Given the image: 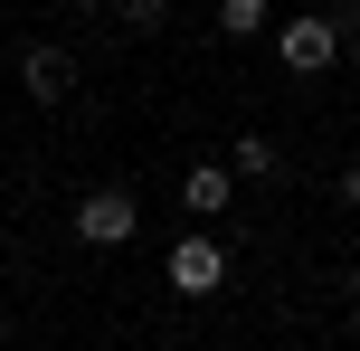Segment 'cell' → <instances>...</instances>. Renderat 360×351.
<instances>
[{"label":"cell","mask_w":360,"mask_h":351,"mask_svg":"<svg viewBox=\"0 0 360 351\" xmlns=\"http://www.w3.org/2000/svg\"><path fill=\"white\" fill-rule=\"evenodd\" d=\"M19 76H29V95H38V105H67L76 57H67V48H29V57H19Z\"/></svg>","instance_id":"277c9868"},{"label":"cell","mask_w":360,"mask_h":351,"mask_svg":"<svg viewBox=\"0 0 360 351\" xmlns=\"http://www.w3.org/2000/svg\"><path fill=\"white\" fill-rule=\"evenodd\" d=\"M266 29V0H218V38H256Z\"/></svg>","instance_id":"8992f818"},{"label":"cell","mask_w":360,"mask_h":351,"mask_svg":"<svg viewBox=\"0 0 360 351\" xmlns=\"http://www.w3.org/2000/svg\"><path fill=\"white\" fill-rule=\"evenodd\" d=\"M351 333H360V295H351Z\"/></svg>","instance_id":"30bf717a"},{"label":"cell","mask_w":360,"mask_h":351,"mask_svg":"<svg viewBox=\"0 0 360 351\" xmlns=\"http://www.w3.org/2000/svg\"><path fill=\"white\" fill-rule=\"evenodd\" d=\"M332 57H342V29H332V10H313V19H285V67H294V76H323Z\"/></svg>","instance_id":"7a4b0ae2"},{"label":"cell","mask_w":360,"mask_h":351,"mask_svg":"<svg viewBox=\"0 0 360 351\" xmlns=\"http://www.w3.org/2000/svg\"><path fill=\"white\" fill-rule=\"evenodd\" d=\"M124 19H133V29H162V19H171V0H124Z\"/></svg>","instance_id":"52a82bcc"},{"label":"cell","mask_w":360,"mask_h":351,"mask_svg":"<svg viewBox=\"0 0 360 351\" xmlns=\"http://www.w3.org/2000/svg\"><path fill=\"white\" fill-rule=\"evenodd\" d=\"M76 10H95V0H76Z\"/></svg>","instance_id":"8fae6325"},{"label":"cell","mask_w":360,"mask_h":351,"mask_svg":"<svg viewBox=\"0 0 360 351\" xmlns=\"http://www.w3.org/2000/svg\"><path fill=\"white\" fill-rule=\"evenodd\" d=\"M228 190H237L228 162H199L190 181H180V209H190V219H218V209H228Z\"/></svg>","instance_id":"5b68a950"},{"label":"cell","mask_w":360,"mask_h":351,"mask_svg":"<svg viewBox=\"0 0 360 351\" xmlns=\"http://www.w3.org/2000/svg\"><path fill=\"white\" fill-rule=\"evenodd\" d=\"M133 228H143V200H133V190H86V200H76V238L86 247H124Z\"/></svg>","instance_id":"6da1fadb"},{"label":"cell","mask_w":360,"mask_h":351,"mask_svg":"<svg viewBox=\"0 0 360 351\" xmlns=\"http://www.w3.org/2000/svg\"><path fill=\"white\" fill-rule=\"evenodd\" d=\"M332 190H342V209H360V162L342 171V181H332Z\"/></svg>","instance_id":"9c48e42d"},{"label":"cell","mask_w":360,"mask_h":351,"mask_svg":"<svg viewBox=\"0 0 360 351\" xmlns=\"http://www.w3.org/2000/svg\"><path fill=\"white\" fill-rule=\"evenodd\" d=\"M171 285L180 295H218V285H228V247L218 238H180L171 247Z\"/></svg>","instance_id":"3957f363"},{"label":"cell","mask_w":360,"mask_h":351,"mask_svg":"<svg viewBox=\"0 0 360 351\" xmlns=\"http://www.w3.org/2000/svg\"><path fill=\"white\" fill-rule=\"evenodd\" d=\"M332 29H342V48H360V0H342V10H332Z\"/></svg>","instance_id":"ba28073f"}]
</instances>
